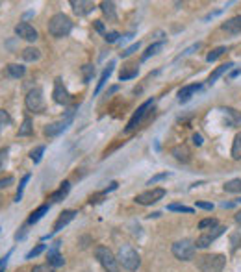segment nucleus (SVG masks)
<instances>
[{
  "instance_id": "0eeeda50",
  "label": "nucleus",
  "mask_w": 241,
  "mask_h": 272,
  "mask_svg": "<svg viewBox=\"0 0 241 272\" xmlns=\"http://www.w3.org/2000/svg\"><path fill=\"white\" fill-rule=\"evenodd\" d=\"M24 104L32 113H41L45 109V102H43V91L39 87L28 91L26 98H24Z\"/></svg>"
},
{
  "instance_id": "aec40b11",
  "label": "nucleus",
  "mask_w": 241,
  "mask_h": 272,
  "mask_svg": "<svg viewBox=\"0 0 241 272\" xmlns=\"http://www.w3.org/2000/svg\"><path fill=\"white\" fill-rule=\"evenodd\" d=\"M6 72H8V76H11V78H22L26 69L22 65H17V63H9L8 67H6Z\"/></svg>"
},
{
  "instance_id": "79ce46f5",
  "label": "nucleus",
  "mask_w": 241,
  "mask_h": 272,
  "mask_svg": "<svg viewBox=\"0 0 241 272\" xmlns=\"http://www.w3.org/2000/svg\"><path fill=\"white\" fill-rule=\"evenodd\" d=\"M119 37H121V35L117 34V32H110V34H104V39H106V43H115Z\"/></svg>"
},
{
  "instance_id": "e433bc0d",
  "label": "nucleus",
  "mask_w": 241,
  "mask_h": 272,
  "mask_svg": "<svg viewBox=\"0 0 241 272\" xmlns=\"http://www.w3.org/2000/svg\"><path fill=\"white\" fill-rule=\"evenodd\" d=\"M139 46H141V43L137 41V43H134L132 46H128V48H125V50L121 52V58H128V56H132L134 52H137V50H139Z\"/></svg>"
},
{
  "instance_id": "dca6fc26",
  "label": "nucleus",
  "mask_w": 241,
  "mask_h": 272,
  "mask_svg": "<svg viewBox=\"0 0 241 272\" xmlns=\"http://www.w3.org/2000/svg\"><path fill=\"white\" fill-rule=\"evenodd\" d=\"M171 156H175V158L182 161V163H189V159H191V152L186 145H176V146H173L171 148Z\"/></svg>"
},
{
  "instance_id": "cd10ccee",
  "label": "nucleus",
  "mask_w": 241,
  "mask_h": 272,
  "mask_svg": "<svg viewBox=\"0 0 241 272\" xmlns=\"http://www.w3.org/2000/svg\"><path fill=\"white\" fill-rule=\"evenodd\" d=\"M137 72H139V70H137V67H135V65H128L125 70H121V74H119V80L123 82V80L135 78V76H137Z\"/></svg>"
},
{
  "instance_id": "473e14b6",
  "label": "nucleus",
  "mask_w": 241,
  "mask_h": 272,
  "mask_svg": "<svg viewBox=\"0 0 241 272\" xmlns=\"http://www.w3.org/2000/svg\"><path fill=\"white\" fill-rule=\"evenodd\" d=\"M28 180H30V174L22 176V180H21V184H19V191H17V194H15V202H21V200H22V191H24V187H26Z\"/></svg>"
},
{
  "instance_id": "20e7f679",
  "label": "nucleus",
  "mask_w": 241,
  "mask_h": 272,
  "mask_svg": "<svg viewBox=\"0 0 241 272\" xmlns=\"http://www.w3.org/2000/svg\"><path fill=\"white\" fill-rule=\"evenodd\" d=\"M95 255H97L98 263L102 265V269L106 272H119L121 265L117 261V255H113V252L108 246H97L95 248Z\"/></svg>"
},
{
  "instance_id": "ea45409f",
  "label": "nucleus",
  "mask_w": 241,
  "mask_h": 272,
  "mask_svg": "<svg viewBox=\"0 0 241 272\" xmlns=\"http://www.w3.org/2000/svg\"><path fill=\"white\" fill-rule=\"evenodd\" d=\"M43 250H45V245H37L36 248H32V250H30V252H28V254H26V259H32V257H37V255L41 254Z\"/></svg>"
},
{
  "instance_id": "c85d7f7f",
  "label": "nucleus",
  "mask_w": 241,
  "mask_h": 272,
  "mask_svg": "<svg viewBox=\"0 0 241 272\" xmlns=\"http://www.w3.org/2000/svg\"><path fill=\"white\" fill-rule=\"evenodd\" d=\"M224 191H226V193H241V180L240 178L226 182V184H224Z\"/></svg>"
},
{
  "instance_id": "9b49d317",
  "label": "nucleus",
  "mask_w": 241,
  "mask_h": 272,
  "mask_svg": "<svg viewBox=\"0 0 241 272\" xmlns=\"http://www.w3.org/2000/svg\"><path fill=\"white\" fill-rule=\"evenodd\" d=\"M54 100L58 102V104L62 105H67L69 102H71V95L67 93V89H65V85H63V82L60 78L54 82Z\"/></svg>"
},
{
  "instance_id": "a18cd8bd",
  "label": "nucleus",
  "mask_w": 241,
  "mask_h": 272,
  "mask_svg": "<svg viewBox=\"0 0 241 272\" xmlns=\"http://www.w3.org/2000/svg\"><path fill=\"white\" fill-rule=\"evenodd\" d=\"M11 184H13V178H11V176H8V178H2V180H0V189H6V187L11 185Z\"/></svg>"
},
{
  "instance_id": "f8f14e48",
  "label": "nucleus",
  "mask_w": 241,
  "mask_h": 272,
  "mask_svg": "<svg viewBox=\"0 0 241 272\" xmlns=\"http://www.w3.org/2000/svg\"><path fill=\"white\" fill-rule=\"evenodd\" d=\"M15 34L21 37V39H24V41H36L37 37V30L32 24H28V22H19L17 26H15Z\"/></svg>"
},
{
  "instance_id": "39448f33",
  "label": "nucleus",
  "mask_w": 241,
  "mask_h": 272,
  "mask_svg": "<svg viewBox=\"0 0 241 272\" xmlns=\"http://www.w3.org/2000/svg\"><path fill=\"white\" fill-rule=\"evenodd\" d=\"M171 252L173 255L180 259V261H191L193 257H195V252H197V246H195V241H191V239H182V241H176L173 248H171Z\"/></svg>"
},
{
  "instance_id": "4be33fe9",
  "label": "nucleus",
  "mask_w": 241,
  "mask_h": 272,
  "mask_svg": "<svg viewBox=\"0 0 241 272\" xmlns=\"http://www.w3.org/2000/svg\"><path fill=\"white\" fill-rule=\"evenodd\" d=\"M46 213H48V204H45V206H39L32 215H30V219H28V224H36V222H39V220L45 217Z\"/></svg>"
},
{
  "instance_id": "c03bdc74",
  "label": "nucleus",
  "mask_w": 241,
  "mask_h": 272,
  "mask_svg": "<svg viewBox=\"0 0 241 272\" xmlns=\"http://www.w3.org/2000/svg\"><path fill=\"white\" fill-rule=\"evenodd\" d=\"M167 176H169V172H161V174H156L154 178H151V180H149V185H154L156 182H160V180H165Z\"/></svg>"
},
{
  "instance_id": "a19ab883",
  "label": "nucleus",
  "mask_w": 241,
  "mask_h": 272,
  "mask_svg": "<svg viewBox=\"0 0 241 272\" xmlns=\"http://www.w3.org/2000/svg\"><path fill=\"white\" fill-rule=\"evenodd\" d=\"M32 272H54V267H50L48 263L37 265V267H34V269H32Z\"/></svg>"
},
{
  "instance_id": "c9c22d12",
  "label": "nucleus",
  "mask_w": 241,
  "mask_h": 272,
  "mask_svg": "<svg viewBox=\"0 0 241 272\" xmlns=\"http://www.w3.org/2000/svg\"><path fill=\"white\" fill-rule=\"evenodd\" d=\"M169 211H180V213H193V208H188V206H182V204H169L167 206Z\"/></svg>"
},
{
  "instance_id": "f257e3e1",
  "label": "nucleus",
  "mask_w": 241,
  "mask_h": 272,
  "mask_svg": "<svg viewBox=\"0 0 241 272\" xmlns=\"http://www.w3.org/2000/svg\"><path fill=\"white\" fill-rule=\"evenodd\" d=\"M117 261H119V265H121L123 269L134 272L139 269L141 257H139V254H137L130 245H121L119 252H117Z\"/></svg>"
},
{
  "instance_id": "49530a36",
  "label": "nucleus",
  "mask_w": 241,
  "mask_h": 272,
  "mask_svg": "<svg viewBox=\"0 0 241 272\" xmlns=\"http://www.w3.org/2000/svg\"><path fill=\"white\" fill-rule=\"evenodd\" d=\"M197 208H200V209L212 211V209H214V204H210V202H197Z\"/></svg>"
},
{
  "instance_id": "37998d69",
  "label": "nucleus",
  "mask_w": 241,
  "mask_h": 272,
  "mask_svg": "<svg viewBox=\"0 0 241 272\" xmlns=\"http://www.w3.org/2000/svg\"><path fill=\"white\" fill-rule=\"evenodd\" d=\"M8 148H2L0 150V170L4 168V165H6V159H8Z\"/></svg>"
},
{
  "instance_id": "f3484780",
  "label": "nucleus",
  "mask_w": 241,
  "mask_h": 272,
  "mask_svg": "<svg viewBox=\"0 0 241 272\" xmlns=\"http://www.w3.org/2000/svg\"><path fill=\"white\" fill-rule=\"evenodd\" d=\"M221 28H223L226 34H232V35L240 34L241 32V15H236V17L228 19Z\"/></svg>"
},
{
  "instance_id": "bb28decb",
  "label": "nucleus",
  "mask_w": 241,
  "mask_h": 272,
  "mask_svg": "<svg viewBox=\"0 0 241 272\" xmlns=\"http://www.w3.org/2000/svg\"><path fill=\"white\" fill-rule=\"evenodd\" d=\"M163 46H165V41H160V43H154V44H151V46H149V48H147V52L143 54V58H141V60H149V58H151V56H156V54L160 52L161 48H163Z\"/></svg>"
},
{
  "instance_id": "8fccbe9b",
  "label": "nucleus",
  "mask_w": 241,
  "mask_h": 272,
  "mask_svg": "<svg viewBox=\"0 0 241 272\" xmlns=\"http://www.w3.org/2000/svg\"><path fill=\"white\" fill-rule=\"evenodd\" d=\"M95 30H97V32H104V24H102V21H95Z\"/></svg>"
},
{
  "instance_id": "72a5a7b5",
  "label": "nucleus",
  "mask_w": 241,
  "mask_h": 272,
  "mask_svg": "<svg viewBox=\"0 0 241 272\" xmlns=\"http://www.w3.org/2000/svg\"><path fill=\"white\" fill-rule=\"evenodd\" d=\"M43 152H45V146H37V148H34L30 152V159H32L34 163H39L41 158H43Z\"/></svg>"
},
{
  "instance_id": "6ab92c4d",
  "label": "nucleus",
  "mask_w": 241,
  "mask_h": 272,
  "mask_svg": "<svg viewBox=\"0 0 241 272\" xmlns=\"http://www.w3.org/2000/svg\"><path fill=\"white\" fill-rule=\"evenodd\" d=\"M69 191H71V184H69V182H63V184L60 185V189H58L56 193L50 194V202H60V200H63V198L69 194Z\"/></svg>"
},
{
  "instance_id": "9d476101",
  "label": "nucleus",
  "mask_w": 241,
  "mask_h": 272,
  "mask_svg": "<svg viewBox=\"0 0 241 272\" xmlns=\"http://www.w3.org/2000/svg\"><path fill=\"white\" fill-rule=\"evenodd\" d=\"M224 230H226L224 226H217V228L210 230V231H204V233H202V235H200V237L195 241V246H197V248H208V246L214 243L215 239L223 235Z\"/></svg>"
},
{
  "instance_id": "4c0bfd02",
  "label": "nucleus",
  "mask_w": 241,
  "mask_h": 272,
  "mask_svg": "<svg viewBox=\"0 0 241 272\" xmlns=\"http://www.w3.org/2000/svg\"><path fill=\"white\" fill-rule=\"evenodd\" d=\"M82 72H84V80H86V84L91 82V76H93V72H95V67L93 65H84L82 67Z\"/></svg>"
},
{
  "instance_id": "412c9836",
  "label": "nucleus",
  "mask_w": 241,
  "mask_h": 272,
  "mask_svg": "<svg viewBox=\"0 0 241 272\" xmlns=\"http://www.w3.org/2000/svg\"><path fill=\"white\" fill-rule=\"evenodd\" d=\"M100 9H102V13L108 17V21H117L115 4L113 2H100Z\"/></svg>"
},
{
  "instance_id": "2f4dec72",
  "label": "nucleus",
  "mask_w": 241,
  "mask_h": 272,
  "mask_svg": "<svg viewBox=\"0 0 241 272\" xmlns=\"http://www.w3.org/2000/svg\"><path fill=\"white\" fill-rule=\"evenodd\" d=\"M224 52H226V48H224V46H219V48H215V50H212V52L206 56V62H210V63L215 62V60H219Z\"/></svg>"
},
{
  "instance_id": "ddd939ff",
  "label": "nucleus",
  "mask_w": 241,
  "mask_h": 272,
  "mask_svg": "<svg viewBox=\"0 0 241 272\" xmlns=\"http://www.w3.org/2000/svg\"><path fill=\"white\" fill-rule=\"evenodd\" d=\"M71 6H72V11L76 15H80V17L88 15V13H91L95 9V4L88 2V0H71Z\"/></svg>"
},
{
  "instance_id": "7ed1b4c3",
  "label": "nucleus",
  "mask_w": 241,
  "mask_h": 272,
  "mask_svg": "<svg viewBox=\"0 0 241 272\" xmlns=\"http://www.w3.org/2000/svg\"><path fill=\"white\" fill-rule=\"evenodd\" d=\"M72 30V21L65 13H56L48 21V34L52 37H65Z\"/></svg>"
},
{
  "instance_id": "2eb2a0df",
  "label": "nucleus",
  "mask_w": 241,
  "mask_h": 272,
  "mask_svg": "<svg viewBox=\"0 0 241 272\" xmlns=\"http://www.w3.org/2000/svg\"><path fill=\"white\" fill-rule=\"evenodd\" d=\"M76 217V211H72V209H67V211H63L62 215L58 217V220L54 222V228H52V231L54 233H58L60 230H63V226H67L69 222H71L72 219Z\"/></svg>"
},
{
  "instance_id": "b1692460",
  "label": "nucleus",
  "mask_w": 241,
  "mask_h": 272,
  "mask_svg": "<svg viewBox=\"0 0 241 272\" xmlns=\"http://www.w3.org/2000/svg\"><path fill=\"white\" fill-rule=\"evenodd\" d=\"M230 67H234L232 62H228V63H224V65H221V67H217V69H215L214 72L210 74V78H208V84H210V85H212V84H215V80L219 78L221 74H224V72L230 69Z\"/></svg>"
},
{
  "instance_id": "423d86ee",
  "label": "nucleus",
  "mask_w": 241,
  "mask_h": 272,
  "mask_svg": "<svg viewBox=\"0 0 241 272\" xmlns=\"http://www.w3.org/2000/svg\"><path fill=\"white\" fill-rule=\"evenodd\" d=\"M152 105H154V98H149L147 102H143V104L137 107V111L132 115V119H130V121H128V124H126V130H125L126 133L134 132L135 128L141 124V121H143L145 117L149 115V111L152 109Z\"/></svg>"
},
{
  "instance_id": "393cba45",
  "label": "nucleus",
  "mask_w": 241,
  "mask_h": 272,
  "mask_svg": "<svg viewBox=\"0 0 241 272\" xmlns=\"http://www.w3.org/2000/svg\"><path fill=\"white\" fill-rule=\"evenodd\" d=\"M48 265L50 267H63L65 259H63V255L58 254V250H50L48 252Z\"/></svg>"
},
{
  "instance_id": "09e8293b",
  "label": "nucleus",
  "mask_w": 241,
  "mask_h": 272,
  "mask_svg": "<svg viewBox=\"0 0 241 272\" xmlns=\"http://www.w3.org/2000/svg\"><path fill=\"white\" fill-rule=\"evenodd\" d=\"M193 145H197V146H200V145H202V135H198V133H195V135H193Z\"/></svg>"
},
{
  "instance_id": "3c124183",
  "label": "nucleus",
  "mask_w": 241,
  "mask_h": 272,
  "mask_svg": "<svg viewBox=\"0 0 241 272\" xmlns=\"http://www.w3.org/2000/svg\"><path fill=\"white\" fill-rule=\"evenodd\" d=\"M236 222H238V224H241V211H238V213H236Z\"/></svg>"
},
{
  "instance_id": "6e6552de",
  "label": "nucleus",
  "mask_w": 241,
  "mask_h": 272,
  "mask_svg": "<svg viewBox=\"0 0 241 272\" xmlns=\"http://www.w3.org/2000/svg\"><path fill=\"white\" fill-rule=\"evenodd\" d=\"M72 113L74 111H69V113L65 115V119H62V121H58V123H52V124H48L45 128V135L46 137H56V135H60L62 132H65L69 126H71L72 123Z\"/></svg>"
},
{
  "instance_id": "1a4fd4ad",
  "label": "nucleus",
  "mask_w": 241,
  "mask_h": 272,
  "mask_svg": "<svg viewBox=\"0 0 241 272\" xmlns=\"http://www.w3.org/2000/svg\"><path fill=\"white\" fill-rule=\"evenodd\" d=\"M163 196H165V189L156 187V189H151V191H145V193L137 194L135 202L141 204V206H151V204H156L158 200H161Z\"/></svg>"
},
{
  "instance_id": "f03ea898",
  "label": "nucleus",
  "mask_w": 241,
  "mask_h": 272,
  "mask_svg": "<svg viewBox=\"0 0 241 272\" xmlns=\"http://www.w3.org/2000/svg\"><path fill=\"white\" fill-rule=\"evenodd\" d=\"M226 265L223 254H204L197 257V269L200 272H221Z\"/></svg>"
},
{
  "instance_id": "c756f323",
  "label": "nucleus",
  "mask_w": 241,
  "mask_h": 272,
  "mask_svg": "<svg viewBox=\"0 0 241 272\" xmlns=\"http://www.w3.org/2000/svg\"><path fill=\"white\" fill-rule=\"evenodd\" d=\"M219 224H217V219H202L200 222H198V230H202V231H210V230L217 228Z\"/></svg>"
},
{
  "instance_id": "f704fd0d",
  "label": "nucleus",
  "mask_w": 241,
  "mask_h": 272,
  "mask_svg": "<svg viewBox=\"0 0 241 272\" xmlns=\"http://www.w3.org/2000/svg\"><path fill=\"white\" fill-rule=\"evenodd\" d=\"M11 124V117H9L8 111H4V109H0V132Z\"/></svg>"
},
{
  "instance_id": "a211bd4d",
  "label": "nucleus",
  "mask_w": 241,
  "mask_h": 272,
  "mask_svg": "<svg viewBox=\"0 0 241 272\" xmlns=\"http://www.w3.org/2000/svg\"><path fill=\"white\" fill-rule=\"evenodd\" d=\"M113 67H115V63L111 62L110 65H108V69H104V72L100 74V80H98L97 84V89H95V95H98L100 91H102V87L106 85V82L110 80V76H111V72H113Z\"/></svg>"
},
{
  "instance_id": "a878e982",
  "label": "nucleus",
  "mask_w": 241,
  "mask_h": 272,
  "mask_svg": "<svg viewBox=\"0 0 241 272\" xmlns=\"http://www.w3.org/2000/svg\"><path fill=\"white\" fill-rule=\"evenodd\" d=\"M34 133V126H32V121H30V117H26L24 121H22V126L19 128V137H26V135H32Z\"/></svg>"
},
{
  "instance_id": "7c9ffc66",
  "label": "nucleus",
  "mask_w": 241,
  "mask_h": 272,
  "mask_svg": "<svg viewBox=\"0 0 241 272\" xmlns=\"http://www.w3.org/2000/svg\"><path fill=\"white\" fill-rule=\"evenodd\" d=\"M232 158L234 159H241V133H238L234 137L232 143Z\"/></svg>"
},
{
  "instance_id": "58836bf2",
  "label": "nucleus",
  "mask_w": 241,
  "mask_h": 272,
  "mask_svg": "<svg viewBox=\"0 0 241 272\" xmlns=\"http://www.w3.org/2000/svg\"><path fill=\"white\" fill-rule=\"evenodd\" d=\"M224 111L232 117V123H230V124H241V113H238V111H236V109H232V107H226Z\"/></svg>"
},
{
  "instance_id": "5701e85b",
  "label": "nucleus",
  "mask_w": 241,
  "mask_h": 272,
  "mask_svg": "<svg viewBox=\"0 0 241 272\" xmlns=\"http://www.w3.org/2000/svg\"><path fill=\"white\" fill-rule=\"evenodd\" d=\"M21 56H22V60H24V62H37V60L41 58V52H39L37 48H34V46H28V48L22 50Z\"/></svg>"
},
{
  "instance_id": "de8ad7c7",
  "label": "nucleus",
  "mask_w": 241,
  "mask_h": 272,
  "mask_svg": "<svg viewBox=\"0 0 241 272\" xmlns=\"http://www.w3.org/2000/svg\"><path fill=\"white\" fill-rule=\"evenodd\" d=\"M238 204H241V198H236V200H232V202H223L221 204V208H234V206H238Z\"/></svg>"
},
{
  "instance_id": "4468645a",
  "label": "nucleus",
  "mask_w": 241,
  "mask_h": 272,
  "mask_svg": "<svg viewBox=\"0 0 241 272\" xmlns=\"http://www.w3.org/2000/svg\"><path fill=\"white\" fill-rule=\"evenodd\" d=\"M202 89V85L200 84H191V85H186V87H182L178 91V102L180 104H186L189 98L193 97L195 93H198Z\"/></svg>"
}]
</instances>
